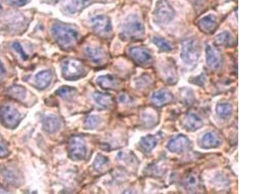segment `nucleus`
<instances>
[{
	"instance_id": "nucleus-1",
	"label": "nucleus",
	"mask_w": 259,
	"mask_h": 194,
	"mask_svg": "<svg viewBox=\"0 0 259 194\" xmlns=\"http://www.w3.org/2000/svg\"><path fill=\"white\" fill-rule=\"evenodd\" d=\"M51 31L56 42L63 49L70 50L76 45L79 35L72 27L56 24L52 27Z\"/></svg>"
},
{
	"instance_id": "nucleus-2",
	"label": "nucleus",
	"mask_w": 259,
	"mask_h": 194,
	"mask_svg": "<svg viewBox=\"0 0 259 194\" xmlns=\"http://www.w3.org/2000/svg\"><path fill=\"white\" fill-rule=\"evenodd\" d=\"M144 27L137 15L130 16L124 25L122 36L125 40H137L143 37Z\"/></svg>"
},
{
	"instance_id": "nucleus-3",
	"label": "nucleus",
	"mask_w": 259,
	"mask_h": 194,
	"mask_svg": "<svg viewBox=\"0 0 259 194\" xmlns=\"http://www.w3.org/2000/svg\"><path fill=\"white\" fill-rule=\"evenodd\" d=\"M62 72L64 79L73 81L84 76L86 67L82 61L75 58H66L62 63Z\"/></svg>"
},
{
	"instance_id": "nucleus-4",
	"label": "nucleus",
	"mask_w": 259,
	"mask_h": 194,
	"mask_svg": "<svg viewBox=\"0 0 259 194\" xmlns=\"http://www.w3.org/2000/svg\"><path fill=\"white\" fill-rule=\"evenodd\" d=\"M200 54V43L195 38H189L182 43L181 57L188 64L193 65L198 61Z\"/></svg>"
},
{
	"instance_id": "nucleus-5",
	"label": "nucleus",
	"mask_w": 259,
	"mask_h": 194,
	"mask_svg": "<svg viewBox=\"0 0 259 194\" xmlns=\"http://www.w3.org/2000/svg\"><path fill=\"white\" fill-rule=\"evenodd\" d=\"M0 120L9 129H15L21 120V115L12 105L4 104L0 108Z\"/></svg>"
},
{
	"instance_id": "nucleus-6",
	"label": "nucleus",
	"mask_w": 259,
	"mask_h": 194,
	"mask_svg": "<svg viewBox=\"0 0 259 194\" xmlns=\"http://www.w3.org/2000/svg\"><path fill=\"white\" fill-rule=\"evenodd\" d=\"M87 152L85 141L80 136L72 137L69 142V155L73 161L85 158Z\"/></svg>"
},
{
	"instance_id": "nucleus-7",
	"label": "nucleus",
	"mask_w": 259,
	"mask_h": 194,
	"mask_svg": "<svg viewBox=\"0 0 259 194\" xmlns=\"http://www.w3.org/2000/svg\"><path fill=\"white\" fill-rule=\"evenodd\" d=\"M156 20L161 24H167L173 20L174 15V9L166 0H160L155 9Z\"/></svg>"
},
{
	"instance_id": "nucleus-8",
	"label": "nucleus",
	"mask_w": 259,
	"mask_h": 194,
	"mask_svg": "<svg viewBox=\"0 0 259 194\" xmlns=\"http://www.w3.org/2000/svg\"><path fill=\"white\" fill-rule=\"evenodd\" d=\"M129 54L133 60L142 66H150L153 62V56L148 49L143 47L130 48Z\"/></svg>"
},
{
	"instance_id": "nucleus-9",
	"label": "nucleus",
	"mask_w": 259,
	"mask_h": 194,
	"mask_svg": "<svg viewBox=\"0 0 259 194\" xmlns=\"http://www.w3.org/2000/svg\"><path fill=\"white\" fill-rule=\"evenodd\" d=\"M94 31L100 36H107L111 33L112 27L111 20L107 16L98 15L91 20Z\"/></svg>"
},
{
	"instance_id": "nucleus-10",
	"label": "nucleus",
	"mask_w": 259,
	"mask_h": 194,
	"mask_svg": "<svg viewBox=\"0 0 259 194\" xmlns=\"http://www.w3.org/2000/svg\"><path fill=\"white\" fill-rule=\"evenodd\" d=\"M206 60L209 67L212 70H217L221 67L222 56L221 52L212 45L206 46Z\"/></svg>"
},
{
	"instance_id": "nucleus-11",
	"label": "nucleus",
	"mask_w": 259,
	"mask_h": 194,
	"mask_svg": "<svg viewBox=\"0 0 259 194\" xmlns=\"http://www.w3.org/2000/svg\"><path fill=\"white\" fill-rule=\"evenodd\" d=\"M189 145V140L187 137L179 135L169 141L168 148L172 152L179 153L186 150Z\"/></svg>"
},
{
	"instance_id": "nucleus-12",
	"label": "nucleus",
	"mask_w": 259,
	"mask_h": 194,
	"mask_svg": "<svg viewBox=\"0 0 259 194\" xmlns=\"http://www.w3.org/2000/svg\"><path fill=\"white\" fill-rule=\"evenodd\" d=\"M43 128L49 134H55L61 127V120L54 115H44L42 117Z\"/></svg>"
},
{
	"instance_id": "nucleus-13",
	"label": "nucleus",
	"mask_w": 259,
	"mask_h": 194,
	"mask_svg": "<svg viewBox=\"0 0 259 194\" xmlns=\"http://www.w3.org/2000/svg\"><path fill=\"white\" fill-rule=\"evenodd\" d=\"M198 27L204 33L210 35V34L214 33L217 27L216 17L213 15L206 16L199 21Z\"/></svg>"
},
{
	"instance_id": "nucleus-14",
	"label": "nucleus",
	"mask_w": 259,
	"mask_h": 194,
	"mask_svg": "<svg viewBox=\"0 0 259 194\" xmlns=\"http://www.w3.org/2000/svg\"><path fill=\"white\" fill-rule=\"evenodd\" d=\"M87 56L94 63L101 64L107 59V53L101 48L98 47H87L85 49Z\"/></svg>"
},
{
	"instance_id": "nucleus-15",
	"label": "nucleus",
	"mask_w": 259,
	"mask_h": 194,
	"mask_svg": "<svg viewBox=\"0 0 259 194\" xmlns=\"http://www.w3.org/2000/svg\"><path fill=\"white\" fill-rule=\"evenodd\" d=\"M96 82L100 88L105 90H116L119 86V82L118 79L110 75L98 77Z\"/></svg>"
},
{
	"instance_id": "nucleus-16",
	"label": "nucleus",
	"mask_w": 259,
	"mask_h": 194,
	"mask_svg": "<svg viewBox=\"0 0 259 194\" xmlns=\"http://www.w3.org/2000/svg\"><path fill=\"white\" fill-rule=\"evenodd\" d=\"M3 174L7 182L13 185L20 186L22 182V177L18 170L13 168H6L3 171Z\"/></svg>"
},
{
	"instance_id": "nucleus-17",
	"label": "nucleus",
	"mask_w": 259,
	"mask_h": 194,
	"mask_svg": "<svg viewBox=\"0 0 259 194\" xmlns=\"http://www.w3.org/2000/svg\"><path fill=\"white\" fill-rule=\"evenodd\" d=\"M52 73L49 70L42 71L35 77L36 86L38 89L43 90L49 86L52 80Z\"/></svg>"
},
{
	"instance_id": "nucleus-18",
	"label": "nucleus",
	"mask_w": 259,
	"mask_h": 194,
	"mask_svg": "<svg viewBox=\"0 0 259 194\" xmlns=\"http://www.w3.org/2000/svg\"><path fill=\"white\" fill-rule=\"evenodd\" d=\"M172 99H173V96L170 92L166 90H160L153 93L152 101L157 106H161L170 102Z\"/></svg>"
},
{
	"instance_id": "nucleus-19",
	"label": "nucleus",
	"mask_w": 259,
	"mask_h": 194,
	"mask_svg": "<svg viewBox=\"0 0 259 194\" xmlns=\"http://www.w3.org/2000/svg\"><path fill=\"white\" fill-rule=\"evenodd\" d=\"M221 144V140L218 138L217 135L213 132H208L204 135L201 139V147L205 149H211L219 147Z\"/></svg>"
},
{
	"instance_id": "nucleus-20",
	"label": "nucleus",
	"mask_w": 259,
	"mask_h": 194,
	"mask_svg": "<svg viewBox=\"0 0 259 194\" xmlns=\"http://www.w3.org/2000/svg\"><path fill=\"white\" fill-rule=\"evenodd\" d=\"M93 97L95 102L102 108H110L113 106L114 99L111 95L97 92L94 93Z\"/></svg>"
},
{
	"instance_id": "nucleus-21",
	"label": "nucleus",
	"mask_w": 259,
	"mask_h": 194,
	"mask_svg": "<svg viewBox=\"0 0 259 194\" xmlns=\"http://www.w3.org/2000/svg\"><path fill=\"white\" fill-rule=\"evenodd\" d=\"M184 125L187 129L196 130L202 126L203 122L198 116L194 113H190L185 118Z\"/></svg>"
},
{
	"instance_id": "nucleus-22",
	"label": "nucleus",
	"mask_w": 259,
	"mask_h": 194,
	"mask_svg": "<svg viewBox=\"0 0 259 194\" xmlns=\"http://www.w3.org/2000/svg\"><path fill=\"white\" fill-rule=\"evenodd\" d=\"M8 94L9 97L13 98V99L22 101V100L26 99L27 91L24 87L15 85L8 89Z\"/></svg>"
},
{
	"instance_id": "nucleus-23",
	"label": "nucleus",
	"mask_w": 259,
	"mask_h": 194,
	"mask_svg": "<svg viewBox=\"0 0 259 194\" xmlns=\"http://www.w3.org/2000/svg\"><path fill=\"white\" fill-rule=\"evenodd\" d=\"M216 43L218 45H223L226 47H231L234 45V43L235 42V39L233 36L229 32H223L219 35L217 36Z\"/></svg>"
},
{
	"instance_id": "nucleus-24",
	"label": "nucleus",
	"mask_w": 259,
	"mask_h": 194,
	"mask_svg": "<svg viewBox=\"0 0 259 194\" xmlns=\"http://www.w3.org/2000/svg\"><path fill=\"white\" fill-rule=\"evenodd\" d=\"M158 143V140L156 137L148 136L144 137L141 139L140 147L142 149L146 152H150L151 150L156 147Z\"/></svg>"
},
{
	"instance_id": "nucleus-25",
	"label": "nucleus",
	"mask_w": 259,
	"mask_h": 194,
	"mask_svg": "<svg viewBox=\"0 0 259 194\" xmlns=\"http://www.w3.org/2000/svg\"><path fill=\"white\" fill-rule=\"evenodd\" d=\"M57 94L65 100H71L76 96L77 90L74 88L71 87L64 86L60 88L56 91Z\"/></svg>"
},
{
	"instance_id": "nucleus-26",
	"label": "nucleus",
	"mask_w": 259,
	"mask_h": 194,
	"mask_svg": "<svg viewBox=\"0 0 259 194\" xmlns=\"http://www.w3.org/2000/svg\"><path fill=\"white\" fill-rule=\"evenodd\" d=\"M153 42L161 51L165 52L171 51L173 49V45L166 39L162 37H154Z\"/></svg>"
},
{
	"instance_id": "nucleus-27",
	"label": "nucleus",
	"mask_w": 259,
	"mask_h": 194,
	"mask_svg": "<svg viewBox=\"0 0 259 194\" xmlns=\"http://www.w3.org/2000/svg\"><path fill=\"white\" fill-rule=\"evenodd\" d=\"M232 106L229 104H219L217 106V112L218 115L221 118H226L230 117L232 113Z\"/></svg>"
},
{
	"instance_id": "nucleus-28",
	"label": "nucleus",
	"mask_w": 259,
	"mask_h": 194,
	"mask_svg": "<svg viewBox=\"0 0 259 194\" xmlns=\"http://www.w3.org/2000/svg\"><path fill=\"white\" fill-rule=\"evenodd\" d=\"M109 160L107 157L102 155H98L96 157L95 161H94V168L96 170L100 171L103 170V169L106 168L108 164H109Z\"/></svg>"
},
{
	"instance_id": "nucleus-29",
	"label": "nucleus",
	"mask_w": 259,
	"mask_h": 194,
	"mask_svg": "<svg viewBox=\"0 0 259 194\" xmlns=\"http://www.w3.org/2000/svg\"><path fill=\"white\" fill-rule=\"evenodd\" d=\"M92 0H72L71 9L73 12L81 11L91 3Z\"/></svg>"
},
{
	"instance_id": "nucleus-30",
	"label": "nucleus",
	"mask_w": 259,
	"mask_h": 194,
	"mask_svg": "<svg viewBox=\"0 0 259 194\" xmlns=\"http://www.w3.org/2000/svg\"><path fill=\"white\" fill-rule=\"evenodd\" d=\"M100 120L98 116L95 115H91L88 116L85 120V125L87 128L93 129L97 127V125L100 124Z\"/></svg>"
},
{
	"instance_id": "nucleus-31",
	"label": "nucleus",
	"mask_w": 259,
	"mask_h": 194,
	"mask_svg": "<svg viewBox=\"0 0 259 194\" xmlns=\"http://www.w3.org/2000/svg\"><path fill=\"white\" fill-rule=\"evenodd\" d=\"M9 151L8 145L4 139L0 137V158L8 157Z\"/></svg>"
},
{
	"instance_id": "nucleus-32",
	"label": "nucleus",
	"mask_w": 259,
	"mask_h": 194,
	"mask_svg": "<svg viewBox=\"0 0 259 194\" xmlns=\"http://www.w3.org/2000/svg\"><path fill=\"white\" fill-rule=\"evenodd\" d=\"M13 49L20 54V56L24 60H27L28 59V55L25 52L24 49H23L21 45L18 42H15L13 45Z\"/></svg>"
},
{
	"instance_id": "nucleus-33",
	"label": "nucleus",
	"mask_w": 259,
	"mask_h": 194,
	"mask_svg": "<svg viewBox=\"0 0 259 194\" xmlns=\"http://www.w3.org/2000/svg\"><path fill=\"white\" fill-rule=\"evenodd\" d=\"M14 6H24L29 3L30 0H8Z\"/></svg>"
},
{
	"instance_id": "nucleus-34",
	"label": "nucleus",
	"mask_w": 259,
	"mask_h": 194,
	"mask_svg": "<svg viewBox=\"0 0 259 194\" xmlns=\"http://www.w3.org/2000/svg\"><path fill=\"white\" fill-rule=\"evenodd\" d=\"M187 184L189 186H194L197 184V178L194 175H189L187 179Z\"/></svg>"
},
{
	"instance_id": "nucleus-35",
	"label": "nucleus",
	"mask_w": 259,
	"mask_h": 194,
	"mask_svg": "<svg viewBox=\"0 0 259 194\" xmlns=\"http://www.w3.org/2000/svg\"><path fill=\"white\" fill-rule=\"evenodd\" d=\"M6 69H5L3 63L0 60V84L3 82L5 77H6Z\"/></svg>"
},
{
	"instance_id": "nucleus-36",
	"label": "nucleus",
	"mask_w": 259,
	"mask_h": 194,
	"mask_svg": "<svg viewBox=\"0 0 259 194\" xmlns=\"http://www.w3.org/2000/svg\"><path fill=\"white\" fill-rule=\"evenodd\" d=\"M3 7H2V4H0V15H2V13H3Z\"/></svg>"
},
{
	"instance_id": "nucleus-37",
	"label": "nucleus",
	"mask_w": 259,
	"mask_h": 194,
	"mask_svg": "<svg viewBox=\"0 0 259 194\" xmlns=\"http://www.w3.org/2000/svg\"><path fill=\"white\" fill-rule=\"evenodd\" d=\"M6 193V191L4 189L0 188V193Z\"/></svg>"
}]
</instances>
